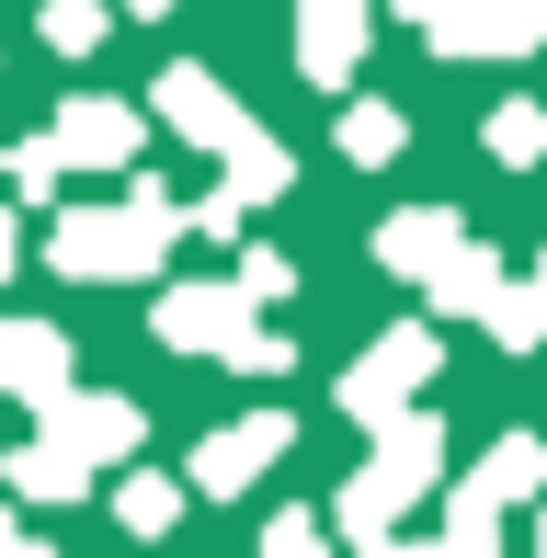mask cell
<instances>
[{
    "label": "cell",
    "instance_id": "23",
    "mask_svg": "<svg viewBox=\"0 0 547 558\" xmlns=\"http://www.w3.org/2000/svg\"><path fill=\"white\" fill-rule=\"evenodd\" d=\"M263 558H331L319 513H274V524H263Z\"/></svg>",
    "mask_w": 547,
    "mask_h": 558
},
{
    "label": "cell",
    "instance_id": "24",
    "mask_svg": "<svg viewBox=\"0 0 547 558\" xmlns=\"http://www.w3.org/2000/svg\"><path fill=\"white\" fill-rule=\"evenodd\" d=\"M285 353H296V342H274V331H263V319H252V331H240V342H229V365H240V376H285Z\"/></svg>",
    "mask_w": 547,
    "mask_h": 558
},
{
    "label": "cell",
    "instance_id": "27",
    "mask_svg": "<svg viewBox=\"0 0 547 558\" xmlns=\"http://www.w3.org/2000/svg\"><path fill=\"white\" fill-rule=\"evenodd\" d=\"M400 12H411V23H434V12H445V0H400Z\"/></svg>",
    "mask_w": 547,
    "mask_h": 558
},
{
    "label": "cell",
    "instance_id": "14",
    "mask_svg": "<svg viewBox=\"0 0 547 558\" xmlns=\"http://www.w3.org/2000/svg\"><path fill=\"white\" fill-rule=\"evenodd\" d=\"M479 331L502 342V353H536V342H547V251H536V274H525V286H502V296L479 308Z\"/></svg>",
    "mask_w": 547,
    "mask_h": 558
},
{
    "label": "cell",
    "instance_id": "2",
    "mask_svg": "<svg viewBox=\"0 0 547 558\" xmlns=\"http://www.w3.org/2000/svg\"><path fill=\"white\" fill-rule=\"evenodd\" d=\"M171 240H183V206H171L160 171H137L126 206H69L58 240H46V263H58L69 286H137V274H160Z\"/></svg>",
    "mask_w": 547,
    "mask_h": 558
},
{
    "label": "cell",
    "instance_id": "13",
    "mask_svg": "<svg viewBox=\"0 0 547 558\" xmlns=\"http://www.w3.org/2000/svg\"><path fill=\"white\" fill-rule=\"evenodd\" d=\"M467 490H479L490 513H502V501H547V434H502L479 468H467Z\"/></svg>",
    "mask_w": 547,
    "mask_h": 558
},
{
    "label": "cell",
    "instance_id": "26",
    "mask_svg": "<svg viewBox=\"0 0 547 558\" xmlns=\"http://www.w3.org/2000/svg\"><path fill=\"white\" fill-rule=\"evenodd\" d=\"M0 558H23V524H12V513H0Z\"/></svg>",
    "mask_w": 547,
    "mask_h": 558
},
{
    "label": "cell",
    "instance_id": "22",
    "mask_svg": "<svg viewBox=\"0 0 547 558\" xmlns=\"http://www.w3.org/2000/svg\"><path fill=\"white\" fill-rule=\"evenodd\" d=\"M0 160H12V183H23V206H58V183H69V171H58V148H46V137H23V148H0Z\"/></svg>",
    "mask_w": 547,
    "mask_h": 558
},
{
    "label": "cell",
    "instance_id": "12",
    "mask_svg": "<svg viewBox=\"0 0 547 558\" xmlns=\"http://www.w3.org/2000/svg\"><path fill=\"white\" fill-rule=\"evenodd\" d=\"M457 240H467V228H457V206H400V217L377 228V263H388V274H411V286H422V274H434V263H445Z\"/></svg>",
    "mask_w": 547,
    "mask_h": 558
},
{
    "label": "cell",
    "instance_id": "1",
    "mask_svg": "<svg viewBox=\"0 0 547 558\" xmlns=\"http://www.w3.org/2000/svg\"><path fill=\"white\" fill-rule=\"evenodd\" d=\"M148 104H160V125H183V148H217V160H229V183H217V194H229V206H274V194L296 183V160H285V148L263 137L252 114H240V92L217 81V69L171 58Z\"/></svg>",
    "mask_w": 547,
    "mask_h": 558
},
{
    "label": "cell",
    "instance_id": "4",
    "mask_svg": "<svg viewBox=\"0 0 547 558\" xmlns=\"http://www.w3.org/2000/svg\"><path fill=\"white\" fill-rule=\"evenodd\" d=\"M434 365H445L434 319H400V331H377V342L354 353V376H342V411H354V422H400L411 388H434Z\"/></svg>",
    "mask_w": 547,
    "mask_h": 558
},
{
    "label": "cell",
    "instance_id": "18",
    "mask_svg": "<svg viewBox=\"0 0 547 558\" xmlns=\"http://www.w3.org/2000/svg\"><path fill=\"white\" fill-rule=\"evenodd\" d=\"M114 524H126V536H171V524H183V478L137 468L126 490H114Z\"/></svg>",
    "mask_w": 547,
    "mask_h": 558
},
{
    "label": "cell",
    "instance_id": "11",
    "mask_svg": "<svg viewBox=\"0 0 547 558\" xmlns=\"http://www.w3.org/2000/svg\"><path fill=\"white\" fill-rule=\"evenodd\" d=\"M240 331H252V308H240L229 286H171L160 296V342L171 353H229Z\"/></svg>",
    "mask_w": 547,
    "mask_h": 558
},
{
    "label": "cell",
    "instance_id": "32",
    "mask_svg": "<svg viewBox=\"0 0 547 558\" xmlns=\"http://www.w3.org/2000/svg\"><path fill=\"white\" fill-rule=\"evenodd\" d=\"M0 148H12V137H0Z\"/></svg>",
    "mask_w": 547,
    "mask_h": 558
},
{
    "label": "cell",
    "instance_id": "28",
    "mask_svg": "<svg viewBox=\"0 0 547 558\" xmlns=\"http://www.w3.org/2000/svg\"><path fill=\"white\" fill-rule=\"evenodd\" d=\"M114 12H171V0H114Z\"/></svg>",
    "mask_w": 547,
    "mask_h": 558
},
{
    "label": "cell",
    "instance_id": "7",
    "mask_svg": "<svg viewBox=\"0 0 547 558\" xmlns=\"http://www.w3.org/2000/svg\"><path fill=\"white\" fill-rule=\"evenodd\" d=\"M422 35H434V58H525L547 35V0H445Z\"/></svg>",
    "mask_w": 547,
    "mask_h": 558
},
{
    "label": "cell",
    "instance_id": "20",
    "mask_svg": "<svg viewBox=\"0 0 547 558\" xmlns=\"http://www.w3.org/2000/svg\"><path fill=\"white\" fill-rule=\"evenodd\" d=\"M104 23H114V0H46V46H58V58H92Z\"/></svg>",
    "mask_w": 547,
    "mask_h": 558
},
{
    "label": "cell",
    "instance_id": "10",
    "mask_svg": "<svg viewBox=\"0 0 547 558\" xmlns=\"http://www.w3.org/2000/svg\"><path fill=\"white\" fill-rule=\"evenodd\" d=\"M0 399H69V331L46 319H0Z\"/></svg>",
    "mask_w": 547,
    "mask_h": 558
},
{
    "label": "cell",
    "instance_id": "9",
    "mask_svg": "<svg viewBox=\"0 0 547 558\" xmlns=\"http://www.w3.org/2000/svg\"><path fill=\"white\" fill-rule=\"evenodd\" d=\"M365 35H377V0H296V69L319 92H342L365 69Z\"/></svg>",
    "mask_w": 547,
    "mask_h": 558
},
{
    "label": "cell",
    "instance_id": "25",
    "mask_svg": "<svg viewBox=\"0 0 547 558\" xmlns=\"http://www.w3.org/2000/svg\"><path fill=\"white\" fill-rule=\"evenodd\" d=\"M12 263H23V228H12V217H0V286H12Z\"/></svg>",
    "mask_w": 547,
    "mask_h": 558
},
{
    "label": "cell",
    "instance_id": "3",
    "mask_svg": "<svg viewBox=\"0 0 547 558\" xmlns=\"http://www.w3.org/2000/svg\"><path fill=\"white\" fill-rule=\"evenodd\" d=\"M434 478H445V422H422V411L377 422V456L342 478V536H388V513L422 501Z\"/></svg>",
    "mask_w": 547,
    "mask_h": 558
},
{
    "label": "cell",
    "instance_id": "17",
    "mask_svg": "<svg viewBox=\"0 0 547 558\" xmlns=\"http://www.w3.org/2000/svg\"><path fill=\"white\" fill-rule=\"evenodd\" d=\"M400 148H411V114H400V104H342V160L388 171Z\"/></svg>",
    "mask_w": 547,
    "mask_h": 558
},
{
    "label": "cell",
    "instance_id": "6",
    "mask_svg": "<svg viewBox=\"0 0 547 558\" xmlns=\"http://www.w3.org/2000/svg\"><path fill=\"white\" fill-rule=\"evenodd\" d=\"M46 148H58V171H137L148 114L137 104H104V92H69L58 125H46Z\"/></svg>",
    "mask_w": 547,
    "mask_h": 558
},
{
    "label": "cell",
    "instance_id": "16",
    "mask_svg": "<svg viewBox=\"0 0 547 558\" xmlns=\"http://www.w3.org/2000/svg\"><path fill=\"white\" fill-rule=\"evenodd\" d=\"M0 478H12V490H23V501H81V490H92V478H81V468H69V456H58V445H46V434H23L12 456H0Z\"/></svg>",
    "mask_w": 547,
    "mask_h": 558
},
{
    "label": "cell",
    "instance_id": "31",
    "mask_svg": "<svg viewBox=\"0 0 547 558\" xmlns=\"http://www.w3.org/2000/svg\"><path fill=\"white\" fill-rule=\"evenodd\" d=\"M536 558H547V513H536Z\"/></svg>",
    "mask_w": 547,
    "mask_h": 558
},
{
    "label": "cell",
    "instance_id": "30",
    "mask_svg": "<svg viewBox=\"0 0 547 558\" xmlns=\"http://www.w3.org/2000/svg\"><path fill=\"white\" fill-rule=\"evenodd\" d=\"M23 558H58V547H35V536H23Z\"/></svg>",
    "mask_w": 547,
    "mask_h": 558
},
{
    "label": "cell",
    "instance_id": "29",
    "mask_svg": "<svg viewBox=\"0 0 547 558\" xmlns=\"http://www.w3.org/2000/svg\"><path fill=\"white\" fill-rule=\"evenodd\" d=\"M388 558H445V547H388Z\"/></svg>",
    "mask_w": 547,
    "mask_h": 558
},
{
    "label": "cell",
    "instance_id": "21",
    "mask_svg": "<svg viewBox=\"0 0 547 558\" xmlns=\"http://www.w3.org/2000/svg\"><path fill=\"white\" fill-rule=\"evenodd\" d=\"M490 160H513V171L547 160V104H502L490 114Z\"/></svg>",
    "mask_w": 547,
    "mask_h": 558
},
{
    "label": "cell",
    "instance_id": "19",
    "mask_svg": "<svg viewBox=\"0 0 547 558\" xmlns=\"http://www.w3.org/2000/svg\"><path fill=\"white\" fill-rule=\"evenodd\" d=\"M434 547H445V558H502V513H490V501L457 478V501H445V536H434Z\"/></svg>",
    "mask_w": 547,
    "mask_h": 558
},
{
    "label": "cell",
    "instance_id": "5",
    "mask_svg": "<svg viewBox=\"0 0 547 558\" xmlns=\"http://www.w3.org/2000/svg\"><path fill=\"white\" fill-rule=\"evenodd\" d=\"M46 445H58L81 478L92 468H126V456L148 445V411L126 388H69V399H46Z\"/></svg>",
    "mask_w": 547,
    "mask_h": 558
},
{
    "label": "cell",
    "instance_id": "15",
    "mask_svg": "<svg viewBox=\"0 0 547 558\" xmlns=\"http://www.w3.org/2000/svg\"><path fill=\"white\" fill-rule=\"evenodd\" d=\"M422 286H434V308H457V319H479L490 296H502V263H490L479 240H457V251H445L434 274H422Z\"/></svg>",
    "mask_w": 547,
    "mask_h": 558
},
{
    "label": "cell",
    "instance_id": "8",
    "mask_svg": "<svg viewBox=\"0 0 547 558\" xmlns=\"http://www.w3.org/2000/svg\"><path fill=\"white\" fill-rule=\"evenodd\" d=\"M285 445H296V422H285V411H240V422H217V434L194 445V490H206V501L252 490V478H263Z\"/></svg>",
    "mask_w": 547,
    "mask_h": 558
}]
</instances>
